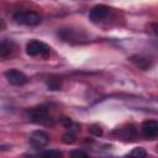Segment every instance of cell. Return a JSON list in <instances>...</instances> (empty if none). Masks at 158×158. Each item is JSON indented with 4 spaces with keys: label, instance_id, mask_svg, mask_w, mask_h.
<instances>
[{
    "label": "cell",
    "instance_id": "obj_2",
    "mask_svg": "<svg viewBox=\"0 0 158 158\" xmlns=\"http://www.w3.org/2000/svg\"><path fill=\"white\" fill-rule=\"evenodd\" d=\"M26 53L31 57H35V56H41V57H48L49 53H51V47L42 42V41H38V40H31L27 42L26 44Z\"/></svg>",
    "mask_w": 158,
    "mask_h": 158
},
{
    "label": "cell",
    "instance_id": "obj_18",
    "mask_svg": "<svg viewBox=\"0 0 158 158\" xmlns=\"http://www.w3.org/2000/svg\"><path fill=\"white\" fill-rule=\"evenodd\" d=\"M5 26H6V25H5V22H4V20H1V19H0V30H2V28H5Z\"/></svg>",
    "mask_w": 158,
    "mask_h": 158
},
{
    "label": "cell",
    "instance_id": "obj_7",
    "mask_svg": "<svg viewBox=\"0 0 158 158\" xmlns=\"http://www.w3.org/2000/svg\"><path fill=\"white\" fill-rule=\"evenodd\" d=\"M5 77L7 79V81L12 85H16V86H20V85H23L27 83V77L20 72V70H16V69H10L7 72H5Z\"/></svg>",
    "mask_w": 158,
    "mask_h": 158
},
{
    "label": "cell",
    "instance_id": "obj_9",
    "mask_svg": "<svg viewBox=\"0 0 158 158\" xmlns=\"http://www.w3.org/2000/svg\"><path fill=\"white\" fill-rule=\"evenodd\" d=\"M130 60H131L136 67H138V68L142 69V70H147V69H149L151 65H152V62H151L148 58L142 57V56H137V54L131 56V57H130Z\"/></svg>",
    "mask_w": 158,
    "mask_h": 158
},
{
    "label": "cell",
    "instance_id": "obj_8",
    "mask_svg": "<svg viewBox=\"0 0 158 158\" xmlns=\"http://www.w3.org/2000/svg\"><path fill=\"white\" fill-rule=\"evenodd\" d=\"M15 42L12 40L5 38L2 41H0V58H6L12 54V52L15 51Z\"/></svg>",
    "mask_w": 158,
    "mask_h": 158
},
{
    "label": "cell",
    "instance_id": "obj_15",
    "mask_svg": "<svg viewBox=\"0 0 158 158\" xmlns=\"http://www.w3.org/2000/svg\"><path fill=\"white\" fill-rule=\"evenodd\" d=\"M41 156H56V157H62L63 153L59 151V149H47V151H43L40 153Z\"/></svg>",
    "mask_w": 158,
    "mask_h": 158
},
{
    "label": "cell",
    "instance_id": "obj_4",
    "mask_svg": "<svg viewBox=\"0 0 158 158\" xmlns=\"http://www.w3.org/2000/svg\"><path fill=\"white\" fill-rule=\"evenodd\" d=\"M49 142V135L42 130H38V131H35L31 137H30V143L32 144L33 148L36 149H41L43 148L44 146H47Z\"/></svg>",
    "mask_w": 158,
    "mask_h": 158
},
{
    "label": "cell",
    "instance_id": "obj_6",
    "mask_svg": "<svg viewBox=\"0 0 158 158\" xmlns=\"http://www.w3.org/2000/svg\"><path fill=\"white\" fill-rule=\"evenodd\" d=\"M111 12V9L105 6V5H96L94 6L90 12H89V19L93 21V22H99V21H102L105 20Z\"/></svg>",
    "mask_w": 158,
    "mask_h": 158
},
{
    "label": "cell",
    "instance_id": "obj_5",
    "mask_svg": "<svg viewBox=\"0 0 158 158\" xmlns=\"http://www.w3.org/2000/svg\"><path fill=\"white\" fill-rule=\"evenodd\" d=\"M141 131L144 138L154 139L158 135V122L156 120H146L141 126Z\"/></svg>",
    "mask_w": 158,
    "mask_h": 158
},
{
    "label": "cell",
    "instance_id": "obj_3",
    "mask_svg": "<svg viewBox=\"0 0 158 158\" xmlns=\"http://www.w3.org/2000/svg\"><path fill=\"white\" fill-rule=\"evenodd\" d=\"M14 20L16 23L25 26H36L42 21L41 16L35 11H17L14 15Z\"/></svg>",
    "mask_w": 158,
    "mask_h": 158
},
{
    "label": "cell",
    "instance_id": "obj_13",
    "mask_svg": "<svg viewBox=\"0 0 158 158\" xmlns=\"http://www.w3.org/2000/svg\"><path fill=\"white\" fill-rule=\"evenodd\" d=\"M62 139H63V142L65 144H72V143L75 142V135L73 132H67L65 135H63V138Z\"/></svg>",
    "mask_w": 158,
    "mask_h": 158
},
{
    "label": "cell",
    "instance_id": "obj_12",
    "mask_svg": "<svg viewBox=\"0 0 158 158\" xmlns=\"http://www.w3.org/2000/svg\"><path fill=\"white\" fill-rule=\"evenodd\" d=\"M130 156L141 158V157H146V156H147V152H146L144 148H142V147H136V148H133V149L130 152Z\"/></svg>",
    "mask_w": 158,
    "mask_h": 158
},
{
    "label": "cell",
    "instance_id": "obj_11",
    "mask_svg": "<svg viewBox=\"0 0 158 158\" xmlns=\"http://www.w3.org/2000/svg\"><path fill=\"white\" fill-rule=\"evenodd\" d=\"M49 90H59L60 89V80L58 78H51L47 83Z\"/></svg>",
    "mask_w": 158,
    "mask_h": 158
},
{
    "label": "cell",
    "instance_id": "obj_10",
    "mask_svg": "<svg viewBox=\"0 0 158 158\" xmlns=\"http://www.w3.org/2000/svg\"><path fill=\"white\" fill-rule=\"evenodd\" d=\"M122 132H123V133H120V135H121V137L125 138V139H133L135 136H136V128H135L133 125H128L126 128L122 130Z\"/></svg>",
    "mask_w": 158,
    "mask_h": 158
},
{
    "label": "cell",
    "instance_id": "obj_17",
    "mask_svg": "<svg viewBox=\"0 0 158 158\" xmlns=\"http://www.w3.org/2000/svg\"><path fill=\"white\" fill-rule=\"evenodd\" d=\"M62 123L67 127V128H72L73 127V121L70 120V118H68V117H64V118H62Z\"/></svg>",
    "mask_w": 158,
    "mask_h": 158
},
{
    "label": "cell",
    "instance_id": "obj_16",
    "mask_svg": "<svg viewBox=\"0 0 158 158\" xmlns=\"http://www.w3.org/2000/svg\"><path fill=\"white\" fill-rule=\"evenodd\" d=\"M70 156L72 157H88V153L83 152V151H72Z\"/></svg>",
    "mask_w": 158,
    "mask_h": 158
},
{
    "label": "cell",
    "instance_id": "obj_14",
    "mask_svg": "<svg viewBox=\"0 0 158 158\" xmlns=\"http://www.w3.org/2000/svg\"><path fill=\"white\" fill-rule=\"evenodd\" d=\"M89 132H90L91 135L96 136V137H99V136L102 135V130H101V127H100L99 125H91V126L89 127Z\"/></svg>",
    "mask_w": 158,
    "mask_h": 158
},
{
    "label": "cell",
    "instance_id": "obj_1",
    "mask_svg": "<svg viewBox=\"0 0 158 158\" xmlns=\"http://www.w3.org/2000/svg\"><path fill=\"white\" fill-rule=\"evenodd\" d=\"M28 118L31 122L33 123H38V125H52V117L49 116L48 112V107L46 105H38L35 107H31L27 111Z\"/></svg>",
    "mask_w": 158,
    "mask_h": 158
}]
</instances>
